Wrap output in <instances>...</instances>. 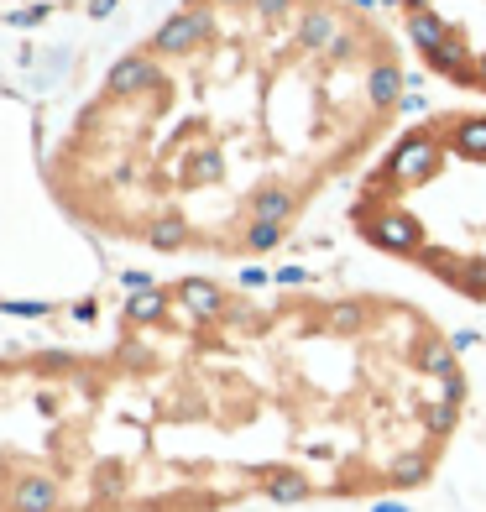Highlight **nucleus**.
Masks as SVG:
<instances>
[{
  "label": "nucleus",
  "mask_w": 486,
  "mask_h": 512,
  "mask_svg": "<svg viewBox=\"0 0 486 512\" xmlns=\"http://www.w3.org/2000/svg\"><path fill=\"white\" fill-rule=\"evenodd\" d=\"M466 366L377 288H136L100 345L0 351V512L377 502L439 471Z\"/></svg>",
  "instance_id": "1"
},
{
  "label": "nucleus",
  "mask_w": 486,
  "mask_h": 512,
  "mask_svg": "<svg viewBox=\"0 0 486 512\" xmlns=\"http://www.w3.org/2000/svg\"><path fill=\"white\" fill-rule=\"evenodd\" d=\"M403 42L372 0H178L42 162L79 230L251 262L387 147Z\"/></svg>",
  "instance_id": "2"
},
{
  "label": "nucleus",
  "mask_w": 486,
  "mask_h": 512,
  "mask_svg": "<svg viewBox=\"0 0 486 512\" xmlns=\"http://www.w3.org/2000/svg\"><path fill=\"white\" fill-rule=\"evenodd\" d=\"M345 220L387 262L486 304V105L403 126L356 178Z\"/></svg>",
  "instance_id": "3"
},
{
  "label": "nucleus",
  "mask_w": 486,
  "mask_h": 512,
  "mask_svg": "<svg viewBox=\"0 0 486 512\" xmlns=\"http://www.w3.org/2000/svg\"><path fill=\"white\" fill-rule=\"evenodd\" d=\"M434 79L486 100V0H372Z\"/></svg>",
  "instance_id": "4"
}]
</instances>
